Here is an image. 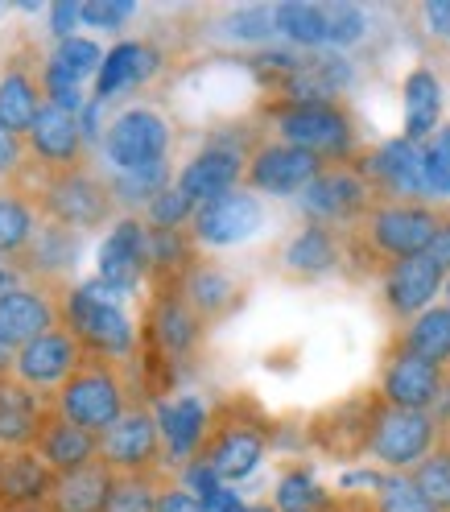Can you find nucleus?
Masks as SVG:
<instances>
[{"label":"nucleus","instance_id":"47","mask_svg":"<svg viewBox=\"0 0 450 512\" xmlns=\"http://www.w3.org/2000/svg\"><path fill=\"white\" fill-rule=\"evenodd\" d=\"M54 58H58L62 67H67L75 79H87V75H95V71H100V62H104L100 46H95L91 38H67V42H58Z\"/></svg>","mask_w":450,"mask_h":512},{"label":"nucleus","instance_id":"55","mask_svg":"<svg viewBox=\"0 0 450 512\" xmlns=\"http://www.w3.org/2000/svg\"><path fill=\"white\" fill-rule=\"evenodd\" d=\"M100 104H104V100H91V104L79 112V124H83V137H87V141H104V133H100Z\"/></svg>","mask_w":450,"mask_h":512},{"label":"nucleus","instance_id":"60","mask_svg":"<svg viewBox=\"0 0 450 512\" xmlns=\"http://www.w3.org/2000/svg\"><path fill=\"white\" fill-rule=\"evenodd\" d=\"M442 302L450 306V277H446V285H442Z\"/></svg>","mask_w":450,"mask_h":512},{"label":"nucleus","instance_id":"11","mask_svg":"<svg viewBox=\"0 0 450 512\" xmlns=\"http://www.w3.org/2000/svg\"><path fill=\"white\" fill-rule=\"evenodd\" d=\"M356 170L372 182L376 199L389 203H430L426 195V170H422V145L409 137H393L376 149H368Z\"/></svg>","mask_w":450,"mask_h":512},{"label":"nucleus","instance_id":"31","mask_svg":"<svg viewBox=\"0 0 450 512\" xmlns=\"http://www.w3.org/2000/svg\"><path fill=\"white\" fill-rule=\"evenodd\" d=\"M112 479H116V471L104 467V463H91V467H79L71 475H58L54 492L46 500V512H104L108 496H112Z\"/></svg>","mask_w":450,"mask_h":512},{"label":"nucleus","instance_id":"28","mask_svg":"<svg viewBox=\"0 0 450 512\" xmlns=\"http://www.w3.org/2000/svg\"><path fill=\"white\" fill-rule=\"evenodd\" d=\"M79 252H83V232H71V228H62V223L42 219L34 244L21 256V273L29 281H62L75 269Z\"/></svg>","mask_w":450,"mask_h":512},{"label":"nucleus","instance_id":"7","mask_svg":"<svg viewBox=\"0 0 450 512\" xmlns=\"http://www.w3.org/2000/svg\"><path fill=\"white\" fill-rule=\"evenodd\" d=\"M376 190L372 182L351 166H327L318 174L302 195H298V211L306 223H318V228H360V219L376 207Z\"/></svg>","mask_w":450,"mask_h":512},{"label":"nucleus","instance_id":"30","mask_svg":"<svg viewBox=\"0 0 450 512\" xmlns=\"http://www.w3.org/2000/svg\"><path fill=\"white\" fill-rule=\"evenodd\" d=\"M162 71V50L153 42H120L104 54V71L95 75V100H112L116 91L149 83Z\"/></svg>","mask_w":450,"mask_h":512},{"label":"nucleus","instance_id":"19","mask_svg":"<svg viewBox=\"0 0 450 512\" xmlns=\"http://www.w3.org/2000/svg\"><path fill=\"white\" fill-rule=\"evenodd\" d=\"M248 157H252V153H244V145H240L236 137H211V141L182 166L178 186L203 207V203H211V199L228 195V190L240 186V178H244V170H248Z\"/></svg>","mask_w":450,"mask_h":512},{"label":"nucleus","instance_id":"48","mask_svg":"<svg viewBox=\"0 0 450 512\" xmlns=\"http://www.w3.org/2000/svg\"><path fill=\"white\" fill-rule=\"evenodd\" d=\"M29 166V149H25V137L9 133L5 124H0V186H9L25 174Z\"/></svg>","mask_w":450,"mask_h":512},{"label":"nucleus","instance_id":"51","mask_svg":"<svg viewBox=\"0 0 450 512\" xmlns=\"http://www.w3.org/2000/svg\"><path fill=\"white\" fill-rule=\"evenodd\" d=\"M79 21H83V5H71V0H58V5L50 9V29H54L58 42L75 38V25Z\"/></svg>","mask_w":450,"mask_h":512},{"label":"nucleus","instance_id":"6","mask_svg":"<svg viewBox=\"0 0 450 512\" xmlns=\"http://www.w3.org/2000/svg\"><path fill=\"white\" fill-rule=\"evenodd\" d=\"M442 438H446V426L434 418V413L397 409V405L376 401L372 426H368V451L364 455H372L380 467L409 475Z\"/></svg>","mask_w":450,"mask_h":512},{"label":"nucleus","instance_id":"34","mask_svg":"<svg viewBox=\"0 0 450 512\" xmlns=\"http://www.w3.org/2000/svg\"><path fill=\"white\" fill-rule=\"evenodd\" d=\"M393 343L413 351V356L430 360V364H438V368H450V306L438 302L417 318H409V323H401Z\"/></svg>","mask_w":450,"mask_h":512},{"label":"nucleus","instance_id":"43","mask_svg":"<svg viewBox=\"0 0 450 512\" xmlns=\"http://www.w3.org/2000/svg\"><path fill=\"white\" fill-rule=\"evenodd\" d=\"M223 34L232 42H252V46H265L277 38V21H273V9L269 5H248V9H236L223 17Z\"/></svg>","mask_w":450,"mask_h":512},{"label":"nucleus","instance_id":"42","mask_svg":"<svg viewBox=\"0 0 450 512\" xmlns=\"http://www.w3.org/2000/svg\"><path fill=\"white\" fill-rule=\"evenodd\" d=\"M157 496H162V479L157 475H116L104 512H153Z\"/></svg>","mask_w":450,"mask_h":512},{"label":"nucleus","instance_id":"3","mask_svg":"<svg viewBox=\"0 0 450 512\" xmlns=\"http://www.w3.org/2000/svg\"><path fill=\"white\" fill-rule=\"evenodd\" d=\"M124 294L104 285L100 277H91L67 294L62 306V323L71 327L79 347L87 351V360H104V364H124L137 356V323L124 310Z\"/></svg>","mask_w":450,"mask_h":512},{"label":"nucleus","instance_id":"38","mask_svg":"<svg viewBox=\"0 0 450 512\" xmlns=\"http://www.w3.org/2000/svg\"><path fill=\"white\" fill-rule=\"evenodd\" d=\"M273 508H277V512H331L335 500H331L327 488L314 479L310 467H289V471L277 479Z\"/></svg>","mask_w":450,"mask_h":512},{"label":"nucleus","instance_id":"59","mask_svg":"<svg viewBox=\"0 0 450 512\" xmlns=\"http://www.w3.org/2000/svg\"><path fill=\"white\" fill-rule=\"evenodd\" d=\"M0 512H46V508H0Z\"/></svg>","mask_w":450,"mask_h":512},{"label":"nucleus","instance_id":"8","mask_svg":"<svg viewBox=\"0 0 450 512\" xmlns=\"http://www.w3.org/2000/svg\"><path fill=\"white\" fill-rule=\"evenodd\" d=\"M265 451H269V426L261 418H252V413L223 409V413H211V434L199 459L223 484H240V479H248L261 467Z\"/></svg>","mask_w":450,"mask_h":512},{"label":"nucleus","instance_id":"27","mask_svg":"<svg viewBox=\"0 0 450 512\" xmlns=\"http://www.w3.org/2000/svg\"><path fill=\"white\" fill-rule=\"evenodd\" d=\"M54 471L38 451H5L0 463V508H46L54 492Z\"/></svg>","mask_w":450,"mask_h":512},{"label":"nucleus","instance_id":"58","mask_svg":"<svg viewBox=\"0 0 450 512\" xmlns=\"http://www.w3.org/2000/svg\"><path fill=\"white\" fill-rule=\"evenodd\" d=\"M434 418H438V422L450 430V368H446V389H442V405L434 409Z\"/></svg>","mask_w":450,"mask_h":512},{"label":"nucleus","instance_id":"5","mask_svg":"<svg viewBox=\"0 0 450 512\" xmlns=\"http://www.w3.org/2000/svg\"><path fill=\"white\" fill-rule=\"evenodd\" d=\"M50 405L67 422H75V426H83L91 434H108L137 401L128 397V384L120 376V364L87 360L67 384H62Z\"/></svg>","mask_w":450,"mask_h":512},{"label":"nucleus","instance_id":"4","mask_svg":"<svg viewBox=\"0 0 450 512\" xmlns=\"http://www.w3.org/2000/svg\"><path fill=\"white\" fill-rule=\"evenodd\" d=\"M273 137L285 145H298L314 157H323L327 166H351L360 149V128L356 116L347 112V104H294L277 100L265 112Z\"/></svg>","mask_w":450,"mask_h":512},{"label":"nucleus","instance_id":"1","mask_svg":"<svg viewBox=\"0 0 450 512\" xmlns=\"http://www.w3.org/2000/svg\"><path fill=\"white\" fill-rule=\"evenodd\" d=\"M442 223V207L434 203H389L380 199L364 219L360 228H351V256L356 265L368 269H393L401 261H413V256H426Z\"/></svg>","mask_w":450,"mask_h":512},{"label":"nucleus","instance_id":"41","mask_svg":"<svg viewBox=\"0 0 450 512\" xmlns=\"http://www.w3.org/2000/svg\"><path fill=\"white\" fill-rule=\"evenodd\" d=\"M372 512H438V508L417 492V484L409 475L389 471L372 492Z\"/></svg>","mask_w":450,"mask_h":512},{"label":"nucleus","instance_id":"24","mask_svg":"<svg viewBox=\"0 0 450 512\" xmlns=\"http://www.w3.org/2000/svg\"><path fill=\"white\" fill-rule=\"evenodd\" d=\"M153 413H157V430H162V442H166V459L195 463L211 434V409L199 397H174V401H162Z\"/></svg>","mask_w":450,"mask_h":512},{"label":"nucleus","instance_id":"9","mask_svg":"<svg viewBox=\"0 0 450 512\" xmlns=\"http://www.w3.org/2000/svg\"><path fill=\"white\" fill-rule=\"evenodd\" d=\"M67 281H21L17 290L0 298V339L9 347H25L38 335L62 327V306H67Z\"/></svg>","mask_w":450,"mask_h":512},{"label":"nucleus","instance_id":"45","mask_svg":"<svg viewBox=\"0 0 450 512\" xmlns=\"http://www.w3.org/2000/svg\"><path fill=\"white\" fill-rule=\"evenodd\" d=\"M42 91H46V104H54V108H62V112H71V116H79L87 104H83V91H79V79L62 67V62L50 54L46 58V71H42Z\"/></svg>","mask_w":450,"mask_h":512},{"label":"nucleus","instance_id":"16","mask_svg":"<svg viewBox=\"0 0 450 512\" xmlns=\"http://www.w3.org/2000/svg\"><path fill=\"white\" fill-rule=\"evenodd\" d=\"M265 223V207L252 195L248 186H236L228 195H219L211 203H203L190 219V236H195L199 248H232L244 244L261 232Z\"/></svg>","mask_w":450,"mask_h":512},{"label":"nucleus","instance_id":"35","mask_svg":"<svg viewBox=\"0 0 450 512\" xmlns=\"http://www.w3.org/2000/svg\"><path fill=\"white\" fill-rule=\"evenodd\" d=\"M273 21H277V38L289 42V50L314 54L327 46V5H273Z\"/></svg>","mask_w":450,"mask_h":512},{"label":"nucleus","instance_id":"12","mask_svg":"<svg viewBox=\"0 0 450 512\" xmlns=\"http://www.w3.org/2000/svg\"><path fill=\"white\" fill-rule=\"evenodd\" d=\"M104 157L112 170H141L170 162V124L153 108H124L108 128H104Z\"/></svg>","mask_w":450,"mask_h":512},{"label":"nucleus","instance_id":"18","mask_svg":"<svg viewBox=\"0 0 450 512\" xmlns=\"http://www.w3.org/2000/svg\"><path fill=\"white\" fill-rule=\"evenodd\" d=\"M100 277L104 285L120 290L124 298H133L145 277H149V228L141 215H120L112 223V232L100 244Z\"/></svg>","mask_w":450,"mask_h":512},{"label":"nucleus","instance_id":"33","mask_svg":"<svg viewBox=\"0 0 450 512\" xmlns=\"http://www.w3.org/2000/svg\"><path fill=\"white\" fill-rule=\"evenodd\" d=\"M42 228V215L38 207L29 203V195L21 186H0V256L13 265H21V256L29 252V244H34Z\"/></svg>","mask_w":450,"mask_h":512},{"label":"nucleus","instance_id":"17","mask_svg":"<svg viewBox=\"0 0 450 512\" xmlns=\"http://www.w3.org/2000/svg\"><path fill=\"white\" fill-rule=\"evenodd\" d=\"M42 71H46V62L38 58V50L21 46L9 54L5 75H0V124L17 137H29V128L38 124V116L46 108Z\"/></svg>","mask_w":450,"mask_h":512},{"label":"nucleus","instance_id":"2","mask_svg":"<svg viewBox=\"0 0 450 512\" xmlns=\"http://www.w3.org/2000/svg\"><path fill=\"white\" fill-rule=\"evenodd\" d=\"M13 186L25 190L42 219L62 223V228H71V232H100L116 211L108 174H95L91 166H79V170L25 166V174Z\"/></svg>","mask_w":450,"mask_h":512},{"label":"nucleus","instance_id":"32","mask_svg":"<svg viewBox=\"0 0 450 512\" xmlns=\"http://www.w3.org/2000/svg\"><path fill=\"white\" fill-rule=\"evenodd\" d=\"M401 100H405V133L409 141L426 145L438 128H442V83L430 67H417L405 75L401 87Z\"/></svg>","mask_w":450,"mask_h":512},{"label":"nucleus","instance_id":"40","mask_svg":"<svg viewBox=\"0 0 450 512\" xmlns=\"http://www.w3.org/2000/svg\"><path fill=\"white\" fill-rule=\"evenodd\" d=\"M195 211H199V203L174 182L170 190H162V195L141 211V219H145V228H153V232H186L190 219H195Z\"/></svg>","mask_w":450,"mask_h":512},{"label":"nucleus","instance_id":"49","mask_svg":"<svg viewBox=\"0 0 450 512\" xmlns=\"http://www.w3.org/2000/svg\"><path fill=\"white\" fill-rule=\"evenodd\" d=\"M133 13H137L133 0H91V5H83V21L95 29H116Z\"/></svg>","mask_w":450,"mask_h":512},{"label":"nucleus","instance_id":"37","mask_svg":"<svg viewBox=\"0 0 450 512\" xmlns=\"http://www.w3.org/2000/svg\"><path fill=\"white\" fill-rule=\"evenodd\" d=\"M195 236L186 232H153L149 228V277L157 281H166L170 285H182V277L195 269Z\"/></svg>","mask_w":450,"mask_h":512},{"label":"nucleus","instance_id":"20","mask_svg":"<svg viewBox=\"0 0 450 512\" xmlns=\"http://www.w3.org/2000/svg\"><path fill=\"white\" fill-rule=\"evenodd\" d=\"M446 285V273L434 256H413V261H401L393 269H384L380 277V294H384V310H389L397 323H409L422 310L438 306V294Z\"/></svg>","mask_w":450,"mask_h":512},{"label":"nucleus","instance_id":"21","mask_svg":"<svg viewBox=\"0 0 450 512\" xmlns=\"http://www.w3.org/2000/svg\"><path fill=\"white\" fill-rule=\"evenodd\" d=\"M25 149H29V166H42V170H79V166H87V137H83L79 116L62 112L54 104H46L38 124L29 128Z\"/></svg>","mask_w":450,"mask_h":512},{"label":"nucleus","instance_id":"52","mask_svg":"<svg viewBox=\"0 0 450 512\" xmlns=\"http://www.w3.org/2000/svg\"><path fill=\"white\" fill-rule=\"evenodd\" d=\"M422 17H426V29L438 42H450V0H430V5L422 9Z\"/></svg>","mask_w":450,"mask_h":512},{"label":"nucleus","instance_id":"15","mask_svg":"<svg viewBox=\"0 0 450 512\" xmlns=\"http://www.w3.org/2000/svg\"><path fill=\"white\" fill-rule=\"evenodd\" d=\"M442 389H446V368L413 356V351L389 343L380 364V401L397 405V409H417V413H434L442 405Z\"/></svg>","mask_w":450,"mask_h":512},{"label":"nucleus","instance_id":"22","mask_svg":"<svg viewBox=\"0 0 450 512\" xmlns=\"http://www.w3.org/2000/svg\"><path fill=\"white\" fill-rule=\"evenodd\" d=\"M203 331H207V323L186 306V298L178 294V285L170 294H162L153 302V310H149V323H145V335H149V343L157 347V356H162L166 364H178V360H186L190 351L199 347V339H203Z\"/></svg>","mask_w":450,"mask_h":512},{"label":"nucleus","instance_id":"44","mask_svg":"<svg viewBox=\"0 0 450 512\" xmlns=\"http://www.w3.org/2000/svg\"><path fill=\"white\" fill-rule=\"evenodd\" d=\"M422 170H426V195L450 199V124H442L422 145Z\"/></svg>","mask_w":450,"mask_h":512},{"label":"nucleus","instance_id":"26","mask_svg":"<svg viewBox=\"0 0 450 512\" xmlns=\"http://www.w3.org/2000/svg\"><path fill=\"white\" fill-rule=\"evenodd\" d=\"M347 256V244L335 228H318V223H306L302 232L289 236L285 252H281V265L289 269V277H302V281H318V277H331Z\"/></svg>","mask_w":450,"mask_h":512},{"label":"nucleus","instance_id":"39","mask_svg":"<svg viewBox=\"0 0 450 512\" xmlns=\"http://www.w3.org/2000/svg\"><path fill=\"white\" fill-rule=\"evenodd\" d=\"M409 479L438 512H450V430H446V438L434 446V451L409 471Z\"/></svg>","mask_w":450,"mask_h":512},{"label":"nucleus","instance_id":"13","mask_svg":"<svg viewBox=\"0 0 450 512\" xmlns=\"http://www.w3.org/2000/svg\"><path fill=\"white\" fill-rule=\"evenodd\" d=\"M327 170L323 157H314L298 145L285 141H265L256 145L244 170V186L252 195H277V199H298L302 190Z\"/></svg>","mask_w":450,"mask_h":512},{"label":"nucleus","instance_id":"46","mask_svg":"<svg viewBox=\"0 0 450 512\" xmlns=\"http://www.w3.org/2000/svg\"><path fill=\"white\" fill-rule=\"evenodd\" d=\"M368 34V17L360 5H327V46L347 50Z\"/></svg>","mask_w":450,"mask_h":512},{"label":"nucleus","instance_id":"54","mask_svg":"<svg viewBox=\"0 0 450 512\" xmlns=\"http://www.w3.org/2000/svg\"><path fill=\"white\" fill-rule=\"evenodd\" d=\"M207 512H277V508H273V504H244V500L228 488V492H223Z\"/></svg>","mask_w":450,"mask_h":512},{"label":"nucleus","instance_id":"14","mask_svg":"<svg viewBox=\"0 0 450 512\" xmlns=\"http://www.w3.org/2000/svg\"><path fill=\"white\" fill-rule=\"evenodd\" d=\"M83 364H87V351L79 347V339L71 335V327L62 323V327L38 335L34 343L17 347V372H13V376H17L21 384H29L34 393H42L46 401H54L58 389H62V384H67Z\"/></svg>","mask_w":450,"mask_h":512},{"label":"nucleus","instance_id":"25","mask_svg":"<svg viewBox=\"0 0 450 512\" xmlns=\"http://www.w3.org/2000/svg\"><path fill=\"white\" fill-rule=\"evenodd\" d=\"M34 451L38 459L54 471V475H71L79 467H91V463H100V434H91L75 422H67L62 413L50 409V418L34 442Z\"/></svg>","mask_w":450,"mask_h":512},{"label":"nucleus","instance_id":"56","mask_svg":"<svg viewBox=\"0 0 450 512\" xmlns=\"http://www.w3.org/2000/svg\"><path fill=\"white\" fill-rule=\"evenodd\" d=\"M21 281H29V277L21 273V265H13V261H5V256H0V298H5L9 290H17Z\"/></svg>","mask_w":450,"mask_h":512},{"label":"nucleus","instance_id":"10","mask_svg":"<svg viewBox=\"0 0 450 512\" xmlns=\"http://www.w3.org/2000/svg\"><path fill=\"white\" fill-rule=\"evenodd\" d=\"M162 459H166V442L162 430H157V413L141 401L108 434H100V463L112 467L116 475H157Z\"/></svg>","mask_w":450,"mask_h":512},{"label":"nucleus","instance_id":"57","mask_svg":"<svg viewBox=\"0 0 450 512\" xmlns=\"http://www.w3.org/2000/svg\"><path fill=\"white\" fill-rule=\"evenodd\" d=\"M13 372H17V347L0 339V380H13Z\"/></svg>","mask_w":450,"mask_h":512},{"label":"nucleus","instance_id":"23","mask_svg":"<svg viewBox=\"0 0 450 512\" xmlns=\"http://www.w3.org/2000/svg\"><path fill=\"white\" fill-rule=\"evenodd\" d=\"M50 409L54 405L17 376L0 380V451H34Z\"/></svg>","mask_w":450,"mask_h":512},{"label":"nucleus","instance_id":"29","mask_svg":"<svg viewBox=\"0 0 450 512\" xmlns=\"http://www.w3.org/2000/svg\"><path fill=\"white\" fill-rule=\"evenodd\" d=\"M178 294L186 298V306L195 310L203 323H219V318H228L236 306H240V285L228 269H219L211 261H195L178 285Z\"/></svg>","mask_w":450,"mask_h":512},{"label":"nucleus","instance_id":"53","mask_svg":"<svg viewBox=\"0 0 450 512\" xmlns=\"http://www.w3.org/2000/svg\"><path fill=\"white\" fill-rule=\"evenodd\" d=\"M430 256L442 265V273L450 277V207H442V223H438V236L430 244Z\"/></svg>","mask_w":450,"mask_h":512},{"label":"nucleus","instance_id":"36","mask_svg":"<svg viewBox=\"0 0 450 512\" xmlns=\"http://www.w3.org/2000/svg\"><path fill=\"white\" fill-rule=\"evenodd\" d=\"M170 162H157V166H141V170H112L108 174V190L116 207H124L128 215L145 211L162 190H170Z\"/></svg>","mask_w":450,"mask_h":512},{"label":"nucleus","instance_id":"50","mask_svg":"<svg viewBox=\"0 0 450 512\" xmlns=\"http://www.w3.org/2000/svg\"><path fill=\"white\" fill-rule=\"evenodd\" d=\"M153 512H207L203 500L182 488V484H162V496H157V508Z\"/></svg>","mask_w":450,"mask_h":512}]
</instances>
